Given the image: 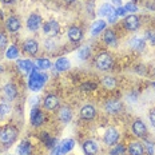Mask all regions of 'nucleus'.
<instances>
[{"instance_id":"obj_1","label":"nucleus","mask_w":155,"mask_h":155,"mask_svg":"<svg viewBox=\"0 0 155 155\" xmlns=\"http://www.w3.org/2000/svg\"><path fill=\"white\" fill-rule=\"evenodd\" d=\"M46 82H47L46 74H41V72H39L38 70H34L31 72L30 80H28V86H30V88L32 91H40Z\"/></svg>"},{"instance_id":"obj_2","label":"nucleus","mask_w":155,"mask_h":155,"mask_svg":"<svg viewBox=\"0 0 155 155\" xmlns=\"http://www.w3.org/2000/svg\"><path fill=\"white\" fill-rule=\"evenodd\" d=\"M75 146V142L72 139H64L62 140L59 144H56V146L54 147V151L51 155H64L67 154L68 151H71Z\"/></svg>"},{"instance_id":"obj_3","label":"nucleus","mask_w":155,"mask_h":155,"mask_svg":"<svg viewBox=\"0 0 155 155\" xmlns=\"http://www.w3.org/2000/svg\"><path fill=\"white\" fill-rule=\"evenodd\" d=\"M95 64L99 70H110L112 66V58L110 54H99L96 56V60H95Z\"/></svg>"},{"instance_id":"obj_4","label":"nucleus","mask_w":155,"mask_h":155,"mask_svg":"<svg viewBox=\"0 0 155 155\" xmlns=\"http://www.w3.org/2000/svg\"><path fill=\"white\" fill-rule=\"evenodd\" d=\"M16 135H18V131H16L15 127H7L0 131V140L4 144H9L15 140Z\"/></svg>"},{"instance_id":"obj_5","label":"nucleus","mask_w":155,"mask_h":155,"mask_svg":"<svg viewBox=\"0 0 155 155\" xmlns=\"http://www.w3.org/2000/svg\"><path fill=\"white\" fill-rule=\"evenodd\" d=\"M99 15H101V16H107L110 23H115L116 18H118V16H116L115 9L112 8L110 4H103L102 7L99 8Z\"/></svg>"},{"instance_id":"obj_6","label":"nucleus","mask_w":155,"mask_h":155,"mask_svg":"<svg viewBox=\"0 0 155 155\" xmlns=\"http://www.w3.org/2000/svg\"><path fill=\"white\" fill-rule=\"evenodd\" d=\"M43 31L48 36H55V35L59 32V23L55 20L47 21L46 24H43Z\"/></svg>"},{"instance_id":"obj_7","label":"nucleus","mask_w":155,"mask_h":155,"mask_svg":"<svg viewBox=\"0 0 155 155\" xmlns=\"http://www.w3.org/2000/svg\"><path fill=\"white\" fill-rule=\"evenodd\" d=\"M118 138H119L118 131H116L115 128H108V130L104 132L103 140H104V143H106V144H108V146H112V144H115V143H116Z\"/></svg>"},{"instance_id":"obj_8","label":"nucleus","mask_w":155,"mask_h":155,"mask_svg":"<svg viewBox=\"0 0 155 155\" xmlns=\"http://www.w3.org/2000/svg\"><path fill=\"white\" fill-rule=\"evenodd\" d=\"M40 25H41V18L38 14H32L30 18H28V20H27L28 30L36 31V30H39V27H40Z\"/></svg>"},{"instance_id":"obj_9","label":"nucleus","mask_w":155,"mask_h":155,"mask_svg":"<svg viewBox=\"0 0 155 155\" xmlns=\"http://www.w3.org/2000/svg\"><path fill=\"white\" fill-rule=\"evenodd\" d=\"M124 25L127 30H131V31H135L139 28V19L137 18L135 15H128L126 16L124 19Z\"/></svg>"},{"instance_id":"obj_10","label":"nucleus","mask_w":155,"mask_h":155,"mask_svg":"<svg viewBox=\"0 0 155 155\" xmlns=\"http://www.w3.org/2000/svg\"><path fill=\"white\" fill-rule=\"evenodd\" d=\"M132 132L137 137H144L147 134V128L142 120H135L134 124H132Z\"/></svg>"},{"instance_id":"obj_11","label":"nucleus","mask_w":155,"mask_h":155,"mask_svg":"<svg viewBox=\"0 0 155 155\" xmlns=\"http://www.w3.org/2000/svg\"><path fill=\"white\" fill-rule=\"evenodd\" d=\"M18 68L20 70L24 75H28L30 72L34 71V64H32V62H30V60H27V59L18 60Z\"/></svg>"},{"instance_id":"obj_12","label":"nucleus","mask_w":155,"mask_h":155,"mask_svg":"<svg viewBox=\"0 0 155 155\" xmlns=\"http://www.w3.org/2000/svg\"><path fill=\"white\" fill-rule=\"evenodd\" d=\"M104 110L110 114H116L122 110V103L119 101H108L104 106Z\"/></svg>"},{"instance_id":"obj_13","label":"nucleus","mask_w":155,"mask_h":155,"mask_svg":"<svg viewBox=\"0 0 155 155\" xmlns=\"http://www.w3.org/2000/svg\"><path fill=\"white\" fill-rule=\"evenodd\" d=\"M80 115H82V118L86 119V120H91L94 116H95V108H94V106L86 104L84 107L80 110Z\"/></svg>"},{"instance_id":"obj_14","label":"nucleus","mask_w":155,"mask_h":155,"mask_svg":"<svg viewBox=\"0 0 155 155\" xmlns=\"http://www.w3.org/2000/svg\"><path fill=\"white\" fill-rule=\"evenodd\" d=\"M59 106V98L56 95H48L44 99V107L47 110H55Z\"/></svg>"},{"instance_id":"obj_15","label":"nucleus","mask_w":155,"mask_h":155,"mask_svg":"<svg viewBox=\"0 0 155 155\" xmlns=\"http://www.w3.org/2000/svg\"><path fill=\"white\" fill-rule=\"evenodd\" d=\"M31 122H32V124H34V126H40L44 122V115L39 111V108H32Z\"/></svg>"},{"instance_id":"obj_16","label":"nucleus","mask_w":155,"mask_h":155,"mask_svg":"<svg viewBox=\"0 0 155 155\" xmlns=\"http://www.w3.org/2000/svg\"><path fill=\"white\" fill-rule=\"evenodd\" d=\"M83 151H84L86 155H95L98 153V144L94 140H87L83 144Z\"/></svg>"},{"instance_id":"obj_17","label":"nucleus","mask_w":155,"mask_h":155,"mask_svg":"<svg viewBox=\"0 0 155 155\" xmlns=\"http://www.w3.org/2000/svg\"><path fill=\"white\" fill-rule=\"evenodd\" d=\"M5 27H7L8 31L16 32L19 28H20V21H19L18 18H15V16H11V18H8L7 21H5Z\"/></svg>"},{"instance_id":"obj_18","label":"nucleus","mask_w":155,"mask_h":155,"mask_svg":"<svg viewBox=\"0 0 155 155\" xmlns=\"http://www.w3.org/2000/svg\"><path fill=\"white\" fill-rule=\"evenodd\" d=\"M23 48L25 52H28L30 55H35L38 52V43L35 40H32V39H28V40L24 41Z\"/></svg>"},{"instance_id":"obj_19","label":"nucleus","mask_w":155,"mask_h":155,"mask_svg":"<svg viewBox=\"0 0 155 155\" xmlns=\"http://www.w3.org/2000/svg\"><path fill=\"white\" fill-rule=\"evenodd\" d=\"M128 153H130V155H143L144 147L142 146V143H139V142H134L128 147Z\"/></svg>"},{"instance_id":"obj_20","label":"nucleus","mask_w":155,"mask_h":155,"mask_svg":"<svg viewBox=\"0 0 155 155\" xmlns=\"http://www.w3.org/2000/svg\"><path fill=\"white\" fill-rule=\"evenodd\" d=\"M83 36V32L80 28H78V27H71L70 30H68V38L71 39L72 41H79L80 39H82Z\"/></svg>"},{"instance_id":"obj_21","label":"nucleus","mask_w":155,"mask_h":155,"mask_svg":"<svg viewBox=\"0 0 155 155\" xmlns=\"http://www.w3.org/2000/svg\"><path fill=\"white\" fill-rule=\"evenodd\" d=\"M68 68H70V62H68V59H66V58H60V59H58L56 63H55V70L59 71V72L67 71Z\"/></svg>"},{"instance_id":"obj_22","label":"nucleus","mask_w":155,"mask_h":155,"mask_svg":"<svg viewBox=\"0 0 155 155\" xmlns=\"http://www.w3.org/2000/svg\"><path fill=\"white\" fill-rule=\"evenodd\" d=\"M130 47L135 51H143L144 50V40L143 39H139V38H134L130 40Z\"/></svg>"},{"instance_id":"obj_23","label":"nucleus","mask_w":155,"mask_h":155,"mask_svg":"<svg viewBox=\"0 0 155 155\" xmlns=\"http://www.w3.org/2000/svg\"><path fill=\"white\" fill-rule=\"evenodd\" d=\"M104 28H106V21L104 20L95 21L91 27V35L92 36H96V35H99V32H102Z\"/></svg>"},{"instance_id":"obj_24","label":"nucleus","mask_w":155,"mask_h":155,"mask_svg":"<svg viewBox=\"0 0 155 155\" xmlns=\"http://www.w3.org/2000/svg\"><path fill=\"white\" fill-rule=\"evenodd\" d=\"M71 118H72V114H71V110H70V108L63 107L62 110H60V112H59V119H60L62 122L67 123V122L71 120Z\"/></svg>"},{"instance_id":"obj_25","label":"nucleus","mask_w":155,"mask_h":155,"mask_svg":"<svg viewBox=\"0 0 155 155\" xmlns=\"http://www.w3.org/2000/svg\"><path fill=\"white\" fill-rule=\"evenodd\" d=\"M18 154L19 155H31V146L28 142H23L19 144L18 147Z\"/></svg>"},{"instance_id":"obj_26","label":"nucleus","mask_w":155,"mask_h":155,"mask_svg":"<svg viewBox=\"0 0 155 155\" xmlns=\"http://www.w3.org/2000/svg\"><path fill=\"white\" fill-rule=\"evenodd\" d=\"M104 41L108 44V46H115L116 44V38H115V34H114V31H111V30H108V31H106V34H104Z\"/></svg>"},{"instance_id":"obj_27","label":"nucleus","mask_w":155,"mask_h":155,"mask_svg":"<svg viewBox=\"0 0 155 155\" xmlns=\"http://www.w3.org/2000/svg\"><path fill=\"white\" fill-rule=\"evenodd\" d=\"M4 92H5V95L8 96V99H11L12 101V99L16 96V87L9 83V84H7L4 87Z\"/></svg>"},{"instance_id":"obj_28","label":"nucleus","mask_w":155,"mask_h":155,"mask_svg":"<svg viewBox=\"0 0 155 155\" xmlns=\"http://www.w3.org/2000/svg\"><path fill=\"white\" fill-rule=\"evenodd\" d=\"M35 64L38 70H48L51 67V62L48 59H38Z\"/></svg>"},{"instance_id":"obj_29","label":"nucleus","mask_w":155,"mask_h":155,"mask_svg":"<svg viewBox=\"0 0 155 155\" xmlns=\"http://www.w3.org/2000/svg\"><path fill=\"white\" fill-rule=\"evenodd\" d=\"M90 54H91V50H90V47H82L79 51H78V56L82 60L87 59V58H90Z\"/></svg>"},{"instance_id":"obj_30","label":"nucleus","mask_w":155,"mask_h":155,"mask_svg":"<svg viewBox=\"0 0 155 155\" xmlns=\"http://www.w3.org/2000/svg\"><path fill=\"white\" fill-rule=\"evenodd\" d=\"M7 58L8 59H16V58L19 56V50H18V47L16 46H11L8 48V51H7Z\"/></svg>"},{"instance_id":"obj_31","label":"nucleus","mask_w":155,"mask_h":155,"mask_svg":"<svg viewBox=\"0 0 155 155\" xmlns=\"http://www.w3.org/2000/svg\"><path fill=\"white\" fill-rule=\"evenodd\" d=\"M103 84H104V87H107V88H114L115 84H116V82H115L114 78L107 76V78H104V79H103Z\"/></svg>"},{"instance_id":"obj_32","label":"nucleus","mask_w":155,"mask_h":155,"mask_svg":"<svg viewBox=\"0 0 155 155\" xmlns=\"http://www.w3.org/2000/svg\"><path fill=\"white\" fill-rule=\"evenodd\" d=\"M9 112V106L5 104V103H3V104H0V119H3L5 115H7Z\"/></svg>"},{"instance_id":"obj_33","label":"nucleus","mask_w":155,"mask_h":155,"mask_svg":"<svg viewBox=\"0 0 155 155\" xmlns=\"http://www.w3.org/2000/svg\"><path fill=\"white\" fill-rule=\"evenodd\" d=\"M124 153V147L120 146V144H118L116 147H114L111 150V153H110V155H122Z\"/></svg>"},{"instance_id":"obj_34","label":"nucleus","mask_w":155,"mask_h":155,"mask_svg":"<svg viewBox=\"0 0 155 155\" xmlns=\"http://www.w3.org/2000/svg\"><path fill=\"white\" fill-rule=\"evenodd\" d=\"M126 12H137L138 11V7L134 4V3H128V4H126Z\"/></svg>"},{"instance_id":"obj_35","label":"nucleus","mask_w":155,"mask_h":155,"mask_svg":"<svg viewBox=\"0 0 155 155\" xmlns=\"http://www.w3.org/2000/svg\"><path fill=\"white\" fill-rule=\"evenodd\" d=\"M146 39L150 41L153 46H155V32H146Z\"/></svg>"},{"instance_id":"obj_36","label":"nucleus","mask_w":155,"mask_h":155,"mask_svg":"<svg viewBox=\"0 0 155 155\" xmlns=\"http://www.w3.org/2000/svg\"><path fill=\"white\" fill-rule=\"evenodd\" d=\"M44 47H46L47 50L52 51V50H54V47H55V41H54V40H47L46 43H44Z\"/></svg>"},{"instance_id":"obj_37","label":"nucleus","mask_w":155,"mask_h":155,"mask_svg":"<svg viewBox=\"0 0 155 155\" xmlns=\"http://www.w3.org/2000/svg\"><path fill=\"white\" fill-rule=\"evenodd\" d=\"M82 88L86 90V91H87V90H94V88H96V84H95V83H86V84L82 86Z\"/></svg>"},{"instance_id":"obj_38","label":"nucleus","mask_w":155,"mask_h":155,"mask_svg":"<svg viewBox=\"0 0 155 155\" xmlns=\"http://www.w3.org/2000/svg\"><path fill=\"white\" fill-rule=\"evenodd\" d=\"M115 12H116V16H124V15H126V9H124V7H119V8H116V9H115Z\"/></svg>"},{"instance_id":"obj_39","label":"nucleus","mask_w":155,"mask_h":155,"mask_svg":"<svg viewBox=\"0 0 155 155\" xmlns=\"http://www.w3.org/2000/svg\"><path fill=\"white\" fill-rule=\"evenodd\" d=\"M5 43H7V38H5V35H3L2 32H0V48L4 47Z\"/></svg>"},{"instance_id":"obj_40","label":"nucleus","mask_w":155,"mask_h":155,"mask_svg":"<svg viewBox=\"0 0 155 155\" xmlns=\"http://www.w3.org/2000/svg\"><path fill=\"white\" fill-rule=\"evenodd\" d=\"M150 122H151V124L155 127V108L151 110V112H150Z\"/></svg>"},{"instance_id":"obj_41","label":"nucleus","mask_w":155,"mask_h":155,"mask_svg":"<svg viewBox=\"0 0 155 155\" xmlns=\"http://www.w3.org/2000/svg\"><path fill=\"white\" fill-rule=\"evenodd\" d=\"M147 150H148V154H150V155H153V154H154V147L151 146L150 142H147Z\"/></svg>"},{"instance_id":"obj_42","label":"nucleus","mask_w":155,"mask_h":155,"mask_svg":"<svg viewBox=\"0 0 155 155\" xmlns=\"http://www.w3.org/2000/svg\"><path fill=\"white\" fill-rule=\"evenodd\" d=\"M111 2H112V4H114L115 5V7H122V0H111Z\"/></svg>"},{"instance_id":"obj_43","label":"nucleus","mask_w":155,"mask_h":155,"mask_svg":"<svg viewBox=\"0 0 155 155\" xmlns=\"http://www.w3.org/2000/svg\"><path fill=\"white\" fill-rule=\"evenodd\" d=\"M3 3H5V4H11V3H14L15 0H2Z\"/></svg>"},{"instance_id":"obj_44","label":"nucleus","mask_w":155,"mask_h":155,"mask_svg":"<svg viewBox=\"0 0 155 155\" xmlns=\"http://www.w3.org/2000/svg\"><path fill=\"white\" fill-rule=\"evenodd\" d=\"M66 2H67V3H72L74 0H66Z\"/></svg>"},{"instance_id":"obj_45","label":"nucleus","mask_w":155,"mask_h":155,"mask_svg":"<svg viewBox=\"0 0 155 155\" xmlns=\"http://www.w3.org/2000/svg\"><path fill=\"white\" fill-rule=\"evenodd\" d=\"M153 86H154V87H155V83H153Z\"/></svg>"}]
</instances>
